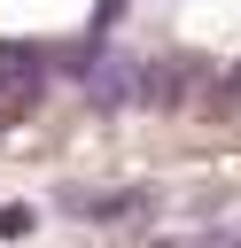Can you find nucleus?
I'll return each instance as SVG.
<instances>
[{
	"instance_id": "f257e3e1",
	"label": "nucleus",
	"mask_w": 241,
	"mask_h": 248,
	"mask_svg": "<svg viewBox=\"0 0 241 248\" xmlns=\"http://www.w3.org/2000/svg\"><path fill=\"white\" fill-rule=\"evenodd\" d=\"M31 93H39V62H31L23 46H0V116H8V108H23Z\"/></svg>"
}]
</instances>
